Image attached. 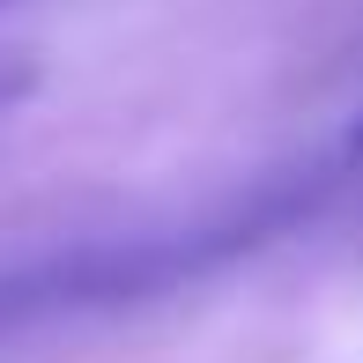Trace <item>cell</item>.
I'll use <instances>...</instances> for the list:
<instances>
[{"label": "cell", "mask_w": 363, "mask_h": 363, "mask_svg": "<svg viewBox=\"0 0 363 363\" xmlns=\"http://www.w3.org/2000/svg\"><path fill=\"white\" fill-rule=\"evenodd\" d=\"M8 8H15V0H0V15H8Z\"/></svg>", "instance_id": "3"}, {"label": "cell", "mask_w": 363, "mask_h": 363, "mask_svg": "<svg viewBox=\"0 0 363 363\" xmlns=\"http://www.w3.org/2000/svg\"><path fill=\"white\" fill-rule=\"evenodd\" d=\"M356 156H363V126H356Z\"/></svg>", "instance_id": "2"}, {"label": "cell", "mask_w": 363, "mask_h": 363, "mask_svg": "<svg viewBox=\"0 0 363 363\" xmlns=\"http://www.w3.org/2000/svg\"><path fill=\"white\" fill-rule=\"evenodd\" d=\"M326 163L304 171H267L245 193H223L216 208H193L171 223H134V230H96V238H60V245H30V252L0 259V349L52 326L96 319L119 304H148L171 296L201 274H223L230 259L274 245L282 230H296L326 193Z\"/></svg>", "instance_id": "1"}]
</instances>
